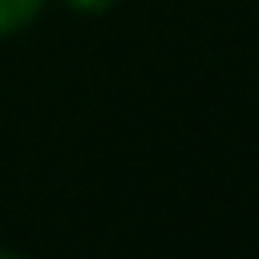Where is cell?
I'll use <instances>...</instances> for the list:
<instances>
[{"label": "cell", "instance_id": "obj_2", "mask_svg": "<svg viewBox=\"0 0 259 259\" xmlns=\"http://www.w3.org/2000/svg\"><path fill=\"white\" fill-rule=\"evenodd\" d=\"M69 8H77V12H105L113 0H65Z\"/></svg>", "mask_w": 259, "mask_h": 259}, {"label": "cell", "instance_id": "obj_1", "mask_svg": "<svg viewBox=\"0 0 259 259\" xmlns=\"http://www.w3.org/2000/svg\"><path fill=\"white\" fill-rule=\"evenodd\" d=\"M40 8H45V0H0V36L24 28Z\"/></svg>", "mask_w": 259, "mask_h": 259}, {"label": "cell", "instance_id": "obj_3", "mask_svg": "<svg viewBox=\"0 0 259 259\" xmlns=\"http://www.w3.org/2000/svg\"><path fill=\"white\" fill-rule=\"evenodd\" d=\"M0 259H20V255H12V251H0Z\"/></svg>", "mask_w": 259, "mask_h": 259}]
</instances>
